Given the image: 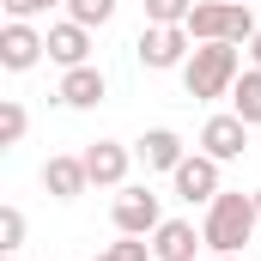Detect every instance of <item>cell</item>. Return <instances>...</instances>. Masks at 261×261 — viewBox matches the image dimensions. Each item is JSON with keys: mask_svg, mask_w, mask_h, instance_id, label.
Masks as SVG:
<instances>
[{"mask_svg": "<svg viewBox=\"0 0 261 261\" xmlns=\"http://www.w3.org/2000/svg\"><path fill=\"white\" fill-rule=\"evenodd\" d=\"M237 73H243V49L237 43H195V55L182 61V85H189V97L213 103V97H231Z\"/></svg>", "mask_w": 261, "mask_h": 261, "instance_id": "6da1fadb", "label": "cell"}, {"mask_svg": "<svg viewBox=\"0 0 261 261\" xmlns=\"http://www.w3.org/2000/svg\"><path fill=\"white\" fill-rule=\"evenodd\" d=\"M255 225H261L255 195H231V189H219V200L206 206L200 237H206V249H213V255H243V243L255 237Z\"/></svg>", "mask_w": 261, "mask_h": 261, "instance_id": "7a4b0ae2", "label": "cell"}, {"mask_svg": "<svg viewBox=\"0 0 261 261\" xmlns=\"http://www.w3.org/2000/svg\"><path fill=\"white\" fill-rule=\"evenodd\" d=\"M255 12L237 0H195L189 12V37L195 43H255Z\"/></svg>", "mask_w": 261, "mask_h": 261, "instance_id": "3957f363", "label": "cell"}, {"mask_svg": "<svg viewBox=\"0 0 261 261\" xmlns=\"http://www.w3.org/2000/svg\"><path fill=\"white\" fill-rule=\"evenodd\" d=\"M134 55H140V67H152V73H170V67H182L195 55V37H189V24H146L140 43H134Z\"/></svg>", "mask_w": 261, "mask_h": 261, "instance_id": "277c9868", "label": "cell"}, {"mask_svg": "<svg viewBox=\"0 0 261 261\" xmlns=\"http://www.w3.org/2000/svg\"><path fill=\"white\" fill-rule=\"evenodd\" d=\"M43 55H49V37L31 18H6V31H0V67L6 73H31Z\"/></svg>", "mask_w": 261, "mask_h": 261, "instance_id": "5b68a950", "label": "cell"}, {"mask_svg": "<svg viewBox=\"0 0 261 261\" xmlns=\"http://www.w3.org/2000/svg\"><path fill=\"white\" fill-rule=\"evenodd\" d=\"M170 182H176V195L189 200V206H213V200H219V158L189 152V158L170 170Z\"/></svg>", "mask_w": 261, "mask_h": 261, "instance_id": "8992f818", "label": "cell"}, {"mask_svg": "<svg viewBox=\"0 0 261 261\" xmlns=\"http://www.w3.org/2000/svg\"><path fill=\"white\" fill-rule=\"evenodd\" d=\"M110 219H116L122 237H152V231L164 225V213H158V195H152V189H122L116 206H110Z\"/></svg>", "mask_w": 261, "mask_h": 261, "instance_id": "52a82bcc", "label": "cell"}, {"mask_svg": "<svg viewBox=\"0 0 261 261\" xmlns=\"http://www.w3.org/2000/svg\"><path fill=\"white\" fill-rule=\"evenodd\" d=\"M200 152H206V158H219V164L243 158V152H249V122H243L237 110H225V116H206V128H200Z\"/></svg>", "mask_w": 261, "mask_h": 261, "instance_id": "ba28073f", "label": "cell"}, {"mask_svg": "<svg viewBox=\"0 0 261 261\" xmlns=\"http://www.w3.org/2000/svg\"><path fill=\"white\" fill-rule=\"evenodd\" d=\"M85 176H91V189H128V146H116V140H91L85 152Z\"/></svg>", "mask_w": 261, "mask_h": 261, "instance_id": "9c48e42d", "label": "cell"}, {"mask_svg": "<svg viewBox=\"0 0 261 261\" xmlns=\"http://www.w3.org/2000/svg\"><path fill=\"white\" fill-rule=\"evenodd\" d=\"M103 91H110V85H103V73L85 61V67H67V73H61L55 103H67V110H97V103H103Z\"/></svg>", "mask_w": 261, "mask_h": 261, "instance_id": "30bf717a", "label": "cell"}, {"mask_svg": "<svg viewBox=\"0 0 261 261\" xmlns=\"http://www.w3.org/2000/svg\"><path fill=\"white\" fill-rule=\"evenodd\" d=\"M200 243H206V237H200L189 219H164V225L152 231V255H158V261H195Z\"/></svg>", "mask_w": 261, "mask_h": 261, "instance_id": "8fae6325", "label": "cell"}, {"mask_svg": "<svg viewBox=\"0 0 261 261\" xmlns=\"http://www.w3.org/2000/svg\"><path fill=\"white\" fill-rule=\"evenodd\" d=\"M49 61H55V67H85V61H91V31L73 24V18L49 24Z\"/></svg>", "mask_w": 261, "mask_h": 261, "instance_id": "7c38bea8", "label": "cell"}, {"mask_svg": "<svg viewBox=\"0 0 261 261\" xmlns=\"http://www.w3.org/2000/svg\"><path fill=\"white\" fill-rule=\"evenodd\" d=\"M43 189H49L55 200H79L85 189H91L85 158H49V164H43Z\"/></svg>", "mask_w": 261, "mask_h": 261, "instance_id": "4fadbf2b", "label": "cell"}, {"mask_svg": "<svg viewBox=\"0 0 261 261\" xmlns=\"http://www.w3.org/2000/svg\"><path fill=\"white\" fill-rule=\"evenodd\" d=\"M140 158H146V170H176V164L189 158V146H182V134H176V128H146Z\"/></svg>", "mask_w": 261, "mask_h": 261, "instance_id": "5bb4252c", "label": "cell"}, {"mask_svg": "<svg viewBox=\"0 0 261 261\" xmlns=\"http://www.w3.org/2000/svg\"><path fill=\"white\" fill-rule=\"evenodd\" d=\"M231 110H237L249 128H261V67L237 73V85H231Z\"/></svg>", "mask_w": 261, "mask_h": 261, "instance_id": "9a60e30c", "label": "cell"}, {"mask_svg": "<svg viewBox=\"0 0 261 261\" xmlns=\"http://www.w3.org/2000/svg\"><path fill=\"white\" fill-rule=\"evenodd\" d=\"M67 18H73V24H85V31H97V24H110V18H116V0H67Z\"/></svg>", "mask_w": 261, "mask_h": 261, "instance_id": "2e32d148", "label": "cell"}, {"mask_svg": "<svg viewBox=\"0 0 261 261\" xmlns=\"http://www.w3.org/2000/svg\"><path fill=\"white\" fill-rule=\"evenodd\" d=\"M24 128H31L24 103H18V97H6V103H0V146H18V140H24Z\"/></svg>", "mask_w": 261, "mask_h": 261, "instance_id": "e0dca14e", "label": "cell"}, {"mask_svg": "<svg viewBox=\"0 0 261 261\" xmlns=\"http://www.w3.org/2000/svg\"><path fill=\"white\" fill-rule=\"evenodd\" d=\"M18 249H24V213L0 206V255H18Z\"/></svg>", "mask_w": 261, "mask_h": 261, "instance_id": "ac0fdd59", "label": "cell"}, {"mask_svg": "<svg viewBox=\"0 0 261 261\" xmlns=\"http://www.w3.org/2000/svg\"><path fill=\"white\" fill-rule=\"evenodd\" d=\"M195 0H146V24H189Z\"/></svg>", "mask_w": 261, "mask_h": 261, "instance_id": "d6986e66", "label": "cell"}, {"mask_svg": "<svg viewBox=\"0 0 261 261\" xmlns=\"http://www.w3.org/2000/svg\"><path fill=\"white\" fill-rule=\"evenodd\" d=\"M110 255H116V261H158V255H152V243H140V237H122V243H110Z\"/></svg>", "mask_w": 261, "mask_h": 261, "instance_id": "ffe728a7", "label": "cell"}, {"mask_svg": "<svg viewBox=\"0 0 261 261\" xmlns=\"http://www.w3.org/2000/svg\"><path fill=\"white\" fill-rule=\"evenodd\" d=\"M6 6V18H37V12H49V0H0Z\"/></svg>", "mask_w": 261, "mask_h": 261, "instance_id": "44dd1931", "label": "cell"}, {"mask_svg": "<svg viewBox=\"0 0 261 261\" xmlns=\"http://www.w3.org/2000/svg\"><path fill=\"white\" fill-rule=\"evenodd\" d=\"M249 55H255V67H261V31H255V43H249Z\"/></svg>", "mask_w": 261, "mask_h": 261, "instance_id": "7402d4cb", "label": "cell"}, {"mask_svg": "<svg viewBox=\"0 0 261 261\" xmlns=\"http://www.w3.org/2000/svg\"><path fill=\"white\" fill-rule=\"evenodd\" d=\"M91 261H116V255H110V249H103V255H91Z\"/></svg>", "mask_w": 261, "mask_h": 261, "instance_id": "603a6c76", "label": "cell"}, {"mask_svg": "<svg viewBox=\"0 0 261 261\" xmlns=\"http://www.w3.org/2000/svg\"><path fill=\"white\" fill-rule=\"evenodd\" d=\"M213 261H243V255H213Z\"/></svg>", "mask_w": 261, "mask_h": 261, "instance_id": "cb8c5ba5", "label": "cell"}, {"mask_svg": "<svg viewBox=\"0 0 261 261\" xmlns=\"http://www.w3.org/2000/svg\"><path fill=\"white\" fill-rule=\"evenodd\" d=\"M255 213H261V189H255Z\"/></svg>", "mask_w": 261, "mask_h": 261, "instance_id": "d4e9b609", "label": "cell"}, {"mask_svg": "<svg viewBox=\"0 0 261 261\" xmlns=\"http://www.w3.org/2000/svg\"><path fill=\"white\" fill-rule=\"evenodd\" d=\"M0 261H18V255H0Z\"/></svg>", "mask_w": 261, "mask_h": 261, "instance_id": "484cf974", "label": "cell"}, {"mask_svg": "<svg viewBox=\"0 0 261 261\" xmlns=\"http://www.w3.org/2000/svg\"><path fill=\"white\" fill-rule=\"evenodd\" d=\"M237 6H249V0H237Z\"/></svg>", "mask_w": 261, "mask_h": 261, "instance_id": "4316f807", "label": "cell"}]
</instances>
